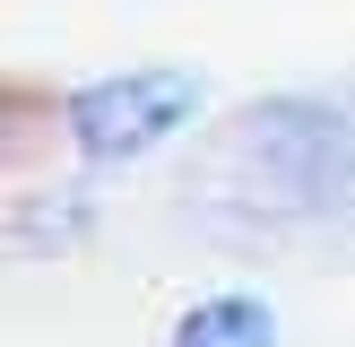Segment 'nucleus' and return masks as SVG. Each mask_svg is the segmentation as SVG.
I'll return each mask as SVG.
<instances>
[{
	"label": "nucleus",
	"instance_id": "nucleus-2",
	"mask_svg": "<svg viewBox=\"0 0 355 347\" xmlns=\"http://www.w3.org/2000/svg\"><path fill=\"white\" fill-rule=\"evenodd\" d=\"M165 347H277V304L252 287H225V295H200V304L173 312Z\"/></svg>",
	"mask_w": 355,
	"mask_h": 347
},
{
	"label": "nucleus",
	"instance_id": "nucleus-1",
	"mask_svg": "<svg viewBox=\"0 0 355 347\" xmlns=\"http://www.w3.org/2000/svg\"><path fill=\"white\" fill-rule=\"evenodd\" d=\"M200 113V78L191 69H121V78H96L69 96V148L87 165H139L156 156L182 121Z\"/></svg>",
	"mask_w": 355,
	"mask_h": 347
}]
</instances>
